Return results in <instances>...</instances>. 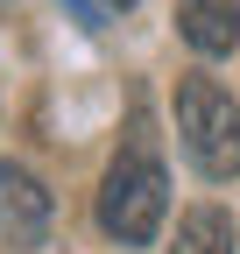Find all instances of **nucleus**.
Instances as JSON below:
<instances>
[{"label":"nucleus","instance_id":"7ed1b4c3","mask_svg":"<svg viewBox=\"0 0 240 254\" xmlns=\"http://www.w3.org/2000/svg\"><path fill=\"white\" fill-rule=\"evenodd\" d=\"M57 198L43 190V177H28L21 163H0V226H7L14 247H43L50 240Z\"/></svg>","mask_w":240,"mask_h":254},{"label":"nucleus","instance_id":"20e7f679","mask_svg":"<svg viewBox=\"0 0 240 254\" xmlns=\"http://www.w3.org/2000/svg\"><path fill=\"white\" fill-rule=\"evenodd\" d=\"M177 28L198 57H226L240 43V0H177Z\"/></svg>","mask_w":240,"mask_h":254},{"label":"nucleus","instance_id":"39448f33","mask_svg":"<svg viewBox=\"0 0 240 254\" xmlns=\"http://www.w3.org/2000/svg\"><path fill=\"white\" fill-rule=\"evenodd\" d=\"M170 254H233V212L226 205H191L177 219V247Z\"/></svg>","mask_w":240,"mask_h":254},{"label":"nucleus","instance_id":"f03ea898","mask_svg":"<svg viewBox=\"0 0 240 254\" xmlns=\"http://www.w3.org/2000/svg\"><path fill=\"white\" fill-rule=\"evenodd\" d=\"M177 134H184L191 163L212 177V184H233L240 177V113H233V99L205 71H184V78H177Z\"/></svg>","mask_w":240,"mask_h":254},{"label":"nucleus","instance_id":"f257e3e1","mask_svg":"<svg viewBox=\"0 0 240 254\" xmlns=\"http://www.w3.org/2000/svg\"><path fill=\"white\" fill-rule=\"evenodd\" d=\"M163 212H170V177H163L156 141H148V113H134L127 141H120L113 170L99 184V226L113 240H127V247H148L156 226H163Z\"/></svg>","mask_w":240,"mask_h":254},{"label":"nucleus","instance_id":"423d86ee","mask_svg":"<svg viewBox=\"0 0 240 254\" xmlns=\"http://www.w3.org/2000/svg\"><path fill=\"white\" fill-rule=\"evenodd\" d=\"M113 7H134V0H113Z\"/></svg>","mask_w":240,"mask_h":254}]
</instances>
